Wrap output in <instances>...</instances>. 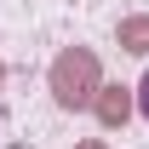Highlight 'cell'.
<instances>
[{
    "instance_id": "obj_5",
    "label": "cell",
    "mask_w": 149,
    "mask_h": 149,
    "mask_svg": "<svg viewBox=\"0 0 149 149\" xmlns=\"http://www.w3.org/2000/svg\"><path fill=\"white\" fill-rule=\"evenodd\" d=\"M74 149H109V143H103V138H86V143H74Z\"/></svg>"
},
{
    "instance_id": "obj_6",
    "label": "cell",
    "mask_w": 149,
    "mask_h": 149,
    "mask_svg": "<svg viewBox=\"0 0 149 149\" xmlns=\"http://www.w3.org/2000/svg\"><path fill=\"white\" fill-rule=\"evenodd\" d=\"M0 80H6V69H0Z\"/></svg>"
},
{
    "instance_id": "obj_3",
    "label": "cell",
    "mask_w": 149,
    "mask_h": 149,
    "mask_svg": "<svg viewBox=\"0 0 149 149\" xmlns=\"http://www.w3.org/2000/svg\"><path fill=\"white\" fill-rule=\"evenodd\" d=\"M115 40H120V52H138V57H149V17H120Z\"/></svg>"
},
{
    "instance_id": "obj_4",
    "label": "cell",
    "mask_w": 149,
    "mask_h": 149,
    "mask_svg": "<svg viewBox=\"0 0 149 149\" xmlns=\"http://www.w3.org/2000/svg\"><path fill=\"white\" fill-rule=\"evenodd\" d=\"M138 115H143V120H149V74H143V80H138Z\"/></svg>"
},
{
    "instance_id": "obj_1",
    "label": "cell",
    "mask_w": 149,
    "mask_h": 149,
    "mask_svg": "<svg viewBox=\"0 0 149 149\" xmlns=\"http://www.w3.org/2000/svg\"><path fill=\"white\" fill-rule=\"evenodd\" d=\"M97 86H103L97 52L69 46V52H57V57H52V97H57V109H92Z\"/></svg>"
},
{
    "instance_id": "obj_2",
    "label": "cell",
    "mask_w": 149,
    "mask_h": 149,
    "mask_svg": "<svg viewBox=\"0 0 149 149\" xmlns=\"http://www.w3.org/2000/svg\"><path fill=\"white\" fill-rule=\"evenodd\" d=\"M92 115L103 120L109 132H120L132 120V86H97V97H92Z\"/></svg>"
}]
</instances>
